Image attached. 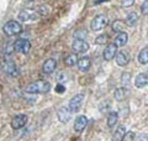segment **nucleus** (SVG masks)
Here are the masks:
<instances>
[{
  "mask_svg": "<svg viewBox=\"0 0 148 141\" xmlns=\"http://www.w3.org/2000/svg\"><path fill=\"white\" fill-rule=\"evenodd\" d=\"M51 83L47 81H37L34 83H30L29 86L25 88L26 93L30 94H43V93H48L51 91Z\"/></svg>",
  "mask_w": 148,
  "mask_h": 141,
  "instance_id": "nucleus-1",
  "label": "nucleus"
},
{
  "mask_svg": "<svg viewBox=\"0 0 148 141\" xmlns=\"http://www.w3.org/2000/svg\"><path fill=\"white\" fill-rule=\"evenodd\" d=\"M3 31L6 36H15L22 31V26L20 25V22L11 20V21H8L5 25L3 26Z\"/></svg>",
  "mask_w": 148,
  "mask_h": 141,
  "instance_id": "nucleus-2",
  "label": "nucleus"
},
{
  "mask_svg": "<svg viewBox=\"0 0 148 141\" xmlns=\"http://www.w3.org/2000/svg\"><path fill=\"white\" fill-rule=\"evenodd\" d=\"M108 24H109L108 16L100 14V15H96L94 19H92V21L90 24V27H91L92 31H100V30L105 29V27L108 26Z\"/></svg>",
  "mask_w": 148,
  "mask_h": 141,
  "instance_id": "nucleus-3",
  "label": "nucleus"
},
{
  "mask_svg": "<svg viewBox=\"0 0 148 141\" xmlns=\"http://www.w3.org/2000/svg\"><path fill=\"white\" fill-rule=\"evenodd\" d=\"M84 98H85L84 94H77V95H74L71 99V102H69L68 109L72 113H78L82 109V105L84 103Z\"/></svg>",
  "mask_w": 148,
  "mask_h": 141,
  "instance_id": "nucleus-4",
  "label": "nucleus"
},
{
  "mask_svg": "<svg viewBox=\"0 0 148 141\" xmlns=\"http://www.w3.org/2000/svg\"><path fill=\"white\" fill-rule=\"evenodd\" d=\"M72 47L77 53H85V52H88V50H89V44L83 39H74Z\"/></svg>",
  "mask_w": 148,
  "mask_h": 141,
  "instance_id": "nucleus-5",
  "label": "nucleus"
},
{
  "mask_svg": "<svg viewBox=\"0 0 148 141\" xmlns=\"http://www.w3.org/2000/svg\"><path fill=\"white\" fill-rule=\"evenodd\" d=\"M40 19V15L37 11H32V10H22L18 14V20L20 21H36Z\"/></svg>",
  "mask_w": 148,
  "mask_h": 141,
  "instance_id": "nucleus-6",
  "label": "nucleus"
},
{
  "mask_svg": "<svg viewBox=\"0 0 148 141\" xmlns=\"http://www.w3.org/2000/svg\"><path fill=\"white\" fill-rule=\"evenodd\" d=\"M14 50H16L17 52L21 53H29V51L31 50V42L29 40H17L14 44Z\"/></svg>",
  "mask_w": 148,
  "mask_h": 141,
  "instance_id": "nucleus-7",
  "label": "nucleus"
},
{
  "mask_svg": "<svg viewBox=\"0 0 148 141\" xmlns=\"http://www.w3.org/2000/svg\"><path fill=\"white\" fill-rule=\"evenodd\" d=\"M26 124H27V116L25 114H18L16 116H14L11 120V126L15 130L24 128Z\"/></svg>",
  "mask_w": 148,
  "mask_h": 141,
  "instance_id": "nucleus-8",
  "label": "nucleus"
},
{
  "mask_svg": "<svg viewBox=\"0 0 148 141\" xmlns=\"http://www.w3.org/2000/svg\"><path fill=\"white\" fill-rule=\"evenodd\" d=\"M57 118H58V120L61 121V123L67 124L68 121L71 120V118H72V111L69 110L68 108L62 106V108H59L58 111H57Z\"/></svg>",
  "mask_w": 148,
  "mask_h": 141,
  "instance_id": "nucleus-9",
  "label": "nucleus"
},
{
  "mask_svg": "<svg viewBox=\"0 0 148 141\" xmlns=\"http://www.w3.org/2000/svg\"><path fill=\"white\" fill-rule=\"evenodd\" d=\"M116 53H117V47L114 44H109L105 47V50L103 52V57H104L105 61H111V59H114Z\"/></svg>",
  "mask_w": 148,
  "mask_h": 141,
  "instance_id": "nucleus-10",
  "label": "nucleus"
},
{
  "mask_svg": "<svg viewBox=\"0 0 148 141\" xmlns=\"http://www.w3.org/2000/svg\"><path fill=\"white\" fill-rule=\"evenodd\" d=\"M86 124H88V119L85 115H79L74 121V131L77 133H82L83 130L86 128Z\"/></svg>",
  "mask_w": 148,
  "mask_h": 141,
  "instance_id": "nucleus-11",
  "label": "nucleus"
},
{
  "mask_svg": "<svg viewBox=\"0 0 148 141\" xmlns=\"http://www.w3.org/2000/svg\"><path fill=\"white\" fill-rule=\"evenodd\" d=\"M56 67H57V61L54 58H48L46 62L43 63V67H42V72L46 74H51L54 72Z\"/></svg>",
  "mask_w": 148,
  "mask_h": 141,
  "instance_id": "nucleus-12",
  "label": "nucleus"
},
{
  "mask_svg": "<svg viewBox=\"0 0 148 141\" xmlns=\"http://www.w3.org/2000/svg\"><path fill=\"white\" fill-rule=\"evenodd\" d=\"M115 59H116L117 66H120V67H125V66L128 63L130 57H128L127 52H125V51H120V52H117L116 56H115Z\"/></svg>",
  "mask_w": 148,
  "mask_h": 141,
  "instance_id": "nucleus-13",
  "label": "nucleus"
},
{
  "mask_svg": "<svg viewBox=\"0 0 148 141\" xmlns=\"http://www.w3.org/2000/svg\"><path fill=\"white\" fill-rule=\"evenodd\" d=\"M78 68L82 72H86V70H89L90 66H91V61L89 57H82V58H78Z\"/></svg>",
  "mask_w": 148,
  "mask_h": 141,
  "instance_id": "nucleus-14",
  "label": "nucleus"
},
{
  "mask_svg": "<svg viewBox=\"0 0 148 141\" xmlns=\"http://www.w3.org/2000/svg\"><path fill=\"white\" fill-rule=\"evenodd\" d=\"M148 84V76L147 73H140L135 78V86L137 88H146Z\"/></svg>",
  "mask_w": 148,
  "mask_h": 141,
  "instance_id": "nucleus-15",
  "label": "nucleus"
},
{
  "mask_svg": "<svg viewBox=\"0 0 148 141\" xmlns=\"http://www.w3.org/2000/svg\"><path fill=\"white\" fill-rule=\"evenodd\" d=\"M127 40H128V36H127L126 32H119L117 36L115 37L114 45L116 47H123L127 44Z\"/></svg>",
  "mask_w": 148,
  "mask_h": 141,
  "instance_id": "nucleus-16",
  "label": "nucleus"
},
{
  "mask_svg": "<svg viewBox=\"0 0 148 141\" xmlns=\"http://www.w3.org/2000/svg\"><path fill=\"white\" fill-rule=\"evenodd\" d=\"M128 94H130V91H128V88L126 87H122V88H119L116 89V92H115V99L119 100V102H122L125 100L126 98L128 97Z\"/></svg>",
  "mask_w": 148,
  "mask_h": 141,
  "instance_id": "nucleus-17",
  "label": "nucleus"
},
{
  "mask_svg": "<svg viewBox=\"0 0 148 141\" xmlns=\"http://www.w3.org/2000/svg\"><path fill=\"white\" fill-rule=\"evenodd\" d=\"M4 68H5V72L9 74V76H11V77L17 76V67L12 61H8L5 63V66H4Z\"/></svg>",
  "mask_w": 148,
  "mask_h": 141,
  "instance_id": "nucleus-18",
  "label": "nucleus"
},
{
  "mask_svg": "<svg viewBox=\"0 0 148 141\" xmlns=\"http://www.w3.org/2000/svg\"><path fill=\"white\" fill-rule=\"evenodd\" d=\"M125 134H126V128L123 125H120L112 135V141H122Z\"/></svg>",
  "mask_w": 148,
  "mask_h": 141,
  "instance_id": "nucleus-19",
  "label": "nucleus"
},
{
  "mask_svg": "<svg viewBox=\"0 0 148 141\" xmlns=\"http://www.w3.org/2000/svg\"><path fill=\"white\" fill-rule=\"evenodd\" d=\"M119 121V114L116 111H111L108 116V126L110 129H114V126L117 124Z\"/></svg>",
  "mask_w": 148,
  "mask_h": 141,
  "instance_id": "nucleus-20",
  "label": "nucleus"
},
{
  "mask_svg": "<svg viewBox=\"0 0 148 141\" xmlns=\"http://www.w3.org/2000/svg\"><path fill=\"white\" fill-rule=\"evenodd\" d=\"M137 22H138V15L136 12H130L126 17V25L133 27L137 25Z\"/></svg>",
  "mask_w": 148,
  "mask_h": 141,
  "instance_id": "nucleus-21",
  "label": "nucleus"
},
{
  "mask_svg": "<svg viewBox=\"0 0 148 141\" xmlns=\"http://www.w3.org/2000/svg\"><path fill=\"white\" fill-rule=\"evenodd\" d=\"M77 62H78V56L75 53H71L64 58V64H66L67 67H73V66L77 64Z\"/></svg>",
  "mask_w": 148,
  "mask_h": 141,
  "instance_id": "nucleus-22",
  "label": "nucleus"
},
{
  "mask_svg": "<svg viewBox=\"0 0 148 141\" xmlns=\"http://www.w3.org/2000/svg\"><path fill=\"white\" fill-rule=\"evenodd\" d=\"M138 62H140L141 64H145V66L148 63V48L147 47L141 50L140 55H138Z\"/></svg>",
  "mask_w": 148,
  "mask_h": 141,
  "instance_id": "nucleus-23",
  "label": "nucleus"
},
{
  "mask_svg": "<svg viewBox=\"0 0 148 141\" xmlns=\"http://www.w3.org/2000/svg\"><path fill=\"white\" fill-rule=\"evenodd\" d=\"M123 27H125L123 22H122V21H120V20L115 21V22H114V25H112L114 31H116V32H125V31H123Z\"/></svg>",
  "mask_w": 148,
  "mask_h": 141,
  "instance_id": "nucleus-24",
  "label": "nucleus"
},
{
  "mask_svg": "<svg viewBox=\"0 0 148 141\" xmlns=\"http://www.w3.org/2000/svg\"><path fill=\"white\" fill-rule=\"evenodd\" d=\"M106 42H108V35H105V34L100 35V36H98L95 39V44L96 45H104V44H106Z\"/></svg>",
  "mask_w": 148,
  "mask_h": 141,
  "instance_id": "nucleus-25",
  "label": "nucleus"
},
{
  "mask_svg": "<svg viewBox=\"0 0 148 141\" xmlns=\"http://www.w3.org/2000/svg\"><path fill=\"white\" fill-rule=\"evenodd\" d=\"M130 81H131V74L127 73V72H123V73L121 74V82H122L123 84H127Z\"/></svg>",
  "mask_w": 148,
  "mask_h": 141,
  "instance_id": "nucleus-26",
  "label": "nucleus"
},
{
  "mask_svg": "<svg viewBox=\"0 0 148 141\" xmlns=\"http://www.w3.org/2000/svg\"><path fill=\"white\" fill-rule=\"evenodd\" d=\"M67 78H68V76H67V73H66V72H59V73L57 74V81H58L59 83L66 82V81H67Z\"/></svg>",
  "mask_w": 148,
  "mask_h": 141,
  "instance_id": "nucleus-27",
  "label": "nucleus"
},
{
  "mask_svg": "<svg viewBox=\"0 0 148 141\" xmlns=\"http://www.w3.org/2000/svg\"><path fill=\"white\" fill-rule=\"evenodd\" d=\"M135 4V0H121V5L125 8H130Z\"/></svg>",
  "mask_w": 148,
  "mask_h": 141,
  "instance_id": "nucleus-28",
  "label": "nucleus"
},
{
  "mask_svg": "<svg viewBox=\"0 0 148 141\" xmlns=\"http://www.w3.org/2000/svg\"><path fill=\"white\" fill-rule=\"evenodd\" d=\"M56 92H57L58 94H63L64 92H66V87H64L63 84H61V83H59L58 86L56 87Z\"/></svg>",
  "mask_w": 148,
  "mask_h": 141,
  "instance_id": "nucleus-29",
  "label": "nucleus"
},
{
  "mask_svg": "<svg viewBox=\"0 0 148 141\" xmlns=\"http://www.w3.org/2000/svg\"><path fill=\"white\" fill-rule=\"evenodd\" d=\"M133 136H135V135H133V133H127V134H125L122 141H133V140H132Z\"/></svg>",
  "mask_w": 148,
  "mask_h": 141,
  "instance_id": "nucleus-30",
  "label": "nucleus"
},
{
  "mask_svg": "<svg viewBox=\"0 0 148 141\" xmlns=\"http://www.w3.org/2000/svg\"><path fill=\"white\" fill-rule=\"evenodd\" d=\"M136 141H147V133H143V134H140Z\"/></svg>",
  "mask_w": 148,
  "mask_h": 141,
  "instance_id": "nucleus-31",
  "label": "nucleus"
},
{
  "mask_svg": "<svg viewBox=\"0 0 148 141\" xmlns=\"http://www.w3.org/2000/svg\"><path fill=\"white\" fill-rule=\"evenodd\" d=\"M142 12L143 14H147L148 12V3H147V0L142 4Z\"/></svg>",
  "mask_w": 148,
  "mask_h": 141,
  "instance_id": "nucleus-32",
  "label": "nucleus"
},
{
  "mask_svg": "<svg viewBox=\"0 0 148 141\" xmlns=\"http://www.w3.org/2000/svg\"><path fill=\"white\" fill-rule=\"evenodd\" d=\"M103 1H106V0H96L95 3H96V4H99V3H103Z\"/></svg>",
  "mask_w": 148,
  "mask_h": 141,
  "instance_id": "nucleus-33",
  "label": "nucleus"
}]
</instances>
